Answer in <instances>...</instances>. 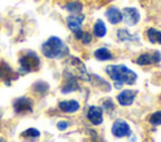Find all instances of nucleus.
I'll use <instances>...</instances> for the list:
<instances>
[{
	"mask_svg": "<svg viewBox=\"0 0 161 142\" xmlns=\"http://www.w3.org/2000/svg\"><path fill=\"white\" fill-rule=\"evenodd\" d=\"M107 75L113 80L114 88L119 89L122 85H133L137 82V74L123 64H111L106 67Z\"/></svg>",
	"mask_w": 161,
	"mask_h": 142,
	"instance_id": "1",
	"label": "nucleus"
},
{
	"mask_svg": "<svg viewBox=\"0 0 161 142\" xmlns=\"http://www.w3.org/2000/svg\"><path fill=\"white\" fill-rule=\"evenodd\" d=\"M42 54L48 59H59L68 55V46L59 36H49L42 44Z\"/></svg>",
	"mask_w": 161,
	"mask_h": 142,
	"instance_id": "2",
	"label": "nucleus"
},
{
	"mask_svg": "<svg viewBox=\"0 0 161 142\" xmlns=\"http://www.w3.org/2000/svg\"><path fill=\"white\" fill-rule=\"evenodd\" d=\"M63 75L74 77L77 79H82V80H87V82L89 79V73L86 68V64L79 58L72 57V55H68L65 59Z\"/></svg>",
	"mask_w": 161,
	"mask_h": 142,
	"instance_id": "3",
	"label": "nucleus"
},
{
	"mask_svg": "<svg viewBox=\"0 0 161 142\" xmlns=\"http://www.w3.org/2000/svg\"><path fill=\"white\" fill-rule=\"evenodd\" d=\"M19 68L18 73L19 75H24L31 72H36L40 67V58L39 55L33 50L23 52L19 57Z\"/></svg>",
	"mask_w": 161,
	"mask_h": 142,
	"instance_id": "4",
	"label": "nucleus"
},
{
	"mask_svg": "<svg viewBox=\"0 0 161 142\" xmlns=\"http://www.w3.org/2000/svg\"><path fill=\"white\" fill-rule=\"evenodd\" d=\"M161 62V53L158 50L152 52H145L141 53L136 59L135 63L140 67H148V65H156Z\"/></svg>",
	"mask_w": 161,
	"mask_h": 142,
	"instance_id": "5",
	"label": "nucleus"
},
{
	"mask_svg": "<svg viewBox=\"0 0 161 142\" xmlns=\"http://www.w3.org/2000/svg\"><path fill=\"white\" fill-rule=\"evenodd\" d=\"M34 101L29 97H18L13 102V109L16 114H25L33 112Z\"/></svg>",
	"mask_w": 161,
	"mask_h": 142,
	"instance_id": "6",
	"label": "nucleus"
},
{
	"mask_svg": "<svg viewBox=\"0 0 161 142\" xmlns=\"http://www.w3.org/2000/svg\"><path fill=\"white\" fill-rule=\"evenodd\" d=\"M19 78V73L15 72L6 62L0 63V80H3L6 85H10L11 82Z\"/></svg>",
	"mask_w": 161,
	"mask_h": 142,
	"instance_id": "7",
	"label": "nucleus"
},
{
	"mask_svg": "<svg viewBox=\"0 0 161 142\" xmlns=\"http://www.w3.org/2000/svg\"><path fill=\"white\" fill-rule=\"evenodd\" d=\"M111 132L116 138H122V137H128L131 134V128H130V124L126 121L116 119L112 124Z\"/></svg>",
	"mask_w": 161,
	"mask_h": 142,
	"instance_id": "8",
	"label": "nucleus"
},
{
	"mask_svg": "<svg viewBox=\"0 0 161 142\" xmlns=\"http://www.w3.org/2000/svg\"><path fill=\"white\" fill-rule=\"evenodd\" d=\"M122 15H123V21L128 25V26H135L136 24H138L141 15L140 11L133 8V6H127L122 10Z\"/></svg>",
	"mask_w": 161,
	"mask_h": 142,
	"instance_id": "9",
	"label": "nucleus"
},
{
	"mask_svg": "<svg viewBox=\"0 0 161 142\" xmlns=\"http://www.w3.org/2000/svg\"><path fill=\"white\" fill-rule=\"evenodd\" d=\"M136 96H137V90H135V89H123L117 94L116 101L118 102L119 106L128 107V106H131L133 103Z\"/></svg>",
	"mask_w": 161,
	"mask_h": 142,
	"instance_id": "10",
	"label": "nucleus"
},
{
	"mask_svg": "<svg viewBox=\"0 0 161 142\" xmlns=\"http://www.w3.org/2000/svg\"><path fill=\"white\" fill-rule=\"evenodd\" d=\"M84 19H86V16L83 14H70L65 18V23H67V26L69 28V30L72 33H75L82 29Z\"/></svg>",
	"mask_w": 161,
	"mask_h": 142,
	"instance_id": "11",
	"label": "nucleus"
},
{
	"mask_svg": "<svg viewBox=\"0 0 161 142\" xmlns=\"http://www.w3.org/2000/svg\"><path fill=\"white\" fill-rule=\"evenodd\" d=\"M63 77H64V80H63V84L60 87V92L63 94H68V93H72V92L80 90V84H79L77 78L69 77V75H63Z\"/></svg>",
	"mask_w": 161,
	"mask_h": 142,
	"instance_id": "12",
	"label": "nucleus"
},
{
	"mask_svg": "<svg viewBox=\"0 0 161 142\" xmlns=\"http://www.w3.org/2000/svg\"><path fill=\"white\" fill-rule=\"evenodd\" d=\"M87 119L93 126H99L103 122V109L98 106H91L87 111Z\"/></svg>",
	"mask_w": 161,
	"mask_h": 142,
	"instance_id": "13",
	"label": "nucleus"
},
{
	"mask_svg": "<svg viewBox=\"0 0 161 142\" xmlns=\"http://www.w3.org/2000/svg\"><path fill=\"white\" fill-rule=\"evenodd\" d=\"M58 108L63 113H75L77 111H79L80 104L75 99H68V101H60L58 103Z\"/></svg>",
	"mask_w": 161,
	"mask_h": 142,
	"instance_id": "14",
	"label": "nucleus"
},
{
	"mask_svg": "<svg viewBox=\"0 0 161 142\" xmlns=\"http://www.w3.org/2000/svg\"><path fill=\"white\" fill-rule=\"evenodd\" d=\"M106 18L112 25H116V24H119L121 21H123L122 10H119L116 6H111L106 10Z\"/></svg>",
	"mask_w": 161,
	"mask_h": 142,
	"instance_id": "15",
	"label": "nucleus"
},
{
	"mask_svg": "<svg viewBox=\"0 0 161 142\" xmlns=\"http://www.w3.org/2000/svg\"><path fill=\"white\" fill-rule=\"evenodd\" d=\"M88 82H91L96 88H99V89H102V90H104V92H109V90L112 89L111 84H109L106 79H103L102 77H99V75H97V74H89Z\"/></svg>",
	"mask_w": 161,
	"mask_h": 142,
	"instance_id": "16",
	"label": "nucleus"
},
{
	"mask_svg": "<svg viewBox=\"0 0 161 142\" xmlns=\"http://www.w3.org/2000/svg\"><path fill=\"white\" fill-rule=\"evenodd\" d=\"M93 55H94V58L97 59V60H99V62H106V60H111V59H113V54H112V52L108 49V48H98V49H96L94 50V53H93Z\"/></svg>",
	"mask_w": 161,
	"mask_h": 142,
	"instance_id": "17",
	"label": "nucleus"
},
{
	"mask_svg": "<svg viewBox=\"0 0 161 142\" xmlns=\"http://www.w3.org/2000/svg\"><path fill=\"white\" fill-rule=\"evenodd\" d=\"M146 38L152 44H160L161 45V30L156 28H148L146 29Z\"/></svg>",
	"mask_w": 161,
	"mask_h": 142,
	"instance_id": "18",
	"label": "nucleus"
},
{
	"mask_svg": "<svg viewBox=\"0 0 161 142\" xmlns=\"http://www.w3.org/2000/svg\"><path fill=\"white\" fill-rule=\"evenodd\" d=\"M64 9L70 14H82L83 3L79 1V0H70L64 5Z\"/></svg>",
	"mask_w": 161,
	"mask_h": 142,
	"instance_id": "19",
	"label": "nucleus"
},
{
	"mask_svg": "<svg viewBox=\"0 0 161 142\" xmlns=\"http://www.w3.org/2000/svg\"><path fill=\"white\" fill-rule=\"evenodd\" d=\"M31 92L38 94V96H44L49 92V84L44 80H36L31 85Z\"/></svg>",
	"mask_w": 161,
	"mask_h": 142,
	"instance_id": "20",
	"label": "nucleus"
},
{
	"mask_svg": "<svg viewBox=\"0 0 161 142\" xmlns=\"http://www.w3.org/2000/svg\"><path fill=\"white\" fill-rule=\"evenodd\" d=\"M117 39H118L119 41L126 43V41H136V40L138 39V36H137L136 34H131L127 29L121 28V29L117 30Z\"/></svg>",
	"mask_w": 161,
	"mask_h": 142,
	"instance_id": "21",
	"label": "nucleus"
},
{
	"mask_svg": "<svg viewBox=\"0 0 161 142\" xmlns=\"http://www.w3.org/2000/svg\"><path fill=\"white\" fill-rule=\"evenodd\" d=\"M73 34H74V38L78 41H80L83 45H89L92 43V40H93V35L89 31H84L83 29H80V30H78V31H75Z\"/></svg>",
	"mask_w": 161,
	"mask_h": 142,
	"instance_id": "22",
	"label": "nucleus"
},
{
	"mask_svg": "<svg viewBox=\"0 0 161 142\" xmlns=\"http://www.w3.org/2000/svg\"><path fill=\"white\" fill-rule=\"evenodd\" d=\"M92 30H93V35L96 38H103L107 34V26L103 23V20H101V19L96 20V23L93 24Z\"/></svg>",
	"mask_w": 161,
	"mask_h": 142,
	"instance_id": "23",
	"label": "nucleus"
},
{
	"mask_svg": "<svg viewBox=\"0 0 161 142\" xmlns=\"http://www.w3.org/2000/svg\"><path fill=\"white\" fill-rule=\"evenodd\" d=\"M20 137H23V138H39L40 137V132L36 128L30 127V128L23 131L20 133Z\"/></svg>",
	"mask_w": 161,
	"mask_h": 142,
	"instance_id": "24",
	"label": "nucleus"
},
{
	"mask_svg": "<svg viewBox=\"0 0 161 142\" xmlns=\"http://www.w3.org/2000/svg\"><path fill=\"white\" fill-rule=\"evenodd\" d=\"M147 121L152 126H161V111H156L152 114H150Z\"/></svg>",
	"mask_w": 161,
	"mask_h": 142,
	"instance_id": "25",
	"label": "nucleus"
},
{
	"mask_svg": "<svg viewBox=\"0 0 161 142\" xmlns=\"http://www.w3.org/2000/svg\"><path fill=\"white\" fill-rule=\"evenodd\" d=\"M102 108H103V111L111 113V112L114 111V102H113L111 98H106V99L103 101V103H102Z\"/></svg>",
	"mask_w": 161,
	"mask_h": 142,
	"instance_id": "26",
	"label": "nucleus"
},
{
	"mask_svg": "<svg viewBox=\"0 0 161 142\" xmlns=\"http://www.w3.org/2000/svg\"><path fill=\"white\" fill-rule=\"evenodd\" d=\"M88 133H89V142H104L94 129H89Z\"/></svg>",
	"mask_w": 161,
	"mask_h": 142,
	"instance_id": "27",
	"label": "nucleus"
},
{
	"mask_svg": "<svg viewBox=\"0 0 161 142\" xmlns=\"http://www.w3.org/2000/svg\"><path fill=\"white\" fill-rule=\"evenodd\" d=\"M69 127V123L67 122V121H59L58 123H57V128L59 129V131H64V129H67Z\"/></svg>",
	"mask_w": 161,
	"mask_h": 142,
	"instance_id": "28",
	"label": "nucleus"
},
{
	"mask_svg": "<svg viewBox=\"0 0 161 142\" xmlns=\"http://www.w3.org/2000/svg\"><path fill=\"white\" fill-rule=\"evenodd\" d=\"M0 142H8V141H6L4 137H1V136H0Z\"/></svg>",
	"mask_w": 161,
	"mask_h": 142,
	"instance_id": "29",
	"label": "nucleus"
},
{
	"mask_svg": "<svg viewBox=\"0 0 161 142\" xmlns=\"http://www.w3.org/2000/svg\"><path fill=\"white\" fill-rule=\"evenodd\" d=\"M1 116H3V112H1V109H0V119H1Z\"/></svg>",
	"mask_w": 161,
	"mask_h": 142,
	"instance_id": "30",
	"label": "nucleus"
},
{
	"mask_svg": "<svg viewBox=\"0 0 161 142\" xmlns=\"http://www.w3.org/2000/svg\"><path fill=\"white\" fill-rule=\"evenodd\" d=\"M160 99H161V96H160Z\"/></svg>",
	"mask_w": 161,
	"mask_h": 142,
	"instance_id": "31",
	"label": "nucleus"
}]
</instances>
